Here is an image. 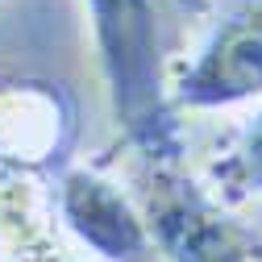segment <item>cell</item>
Returning a JSON list of instances; mask_svg holds the SVG:
<instances>
[{
  "label": "cell",
  "instance_id": "10",
  "mask_svg": "<svg viewBox=\"0 0 262 262\" xmlns=\"http://www.w3.org/2000/svg\"><path fill=\"white\" fill-rule=\"evenodd\" d=\"M0 5H5V0H0Z\"/></svg>",
  "mask_w": 262,
  "mask_h": 262
},
{
  "label": "cell",
  "instance_id": "5",
  "mask_svg": "<svg viewBox=\"0 0 262 262\" xmlns=\"http://www.w3.org/2000/svg\"><path fill=\"white\" fill-rule=\"evenodd\" d=\"M71 134L75 108L58 83L0 75V167L50 175Z\"/></svg>",
  "mask_w": 262,
  "mask_h": 262
},
{
  "label": "cell",
  "instance_id": "6",
  "mask_svg": "<svg viewBox=\"0 0 262 262\" xmlns=\"http://www.w3.org/2000/svg\"><path fill=\"white\" fill-rule=\"evenodd\" d=\"M195 175L208 183V191L229 208L262 204V100L233 113L204 158L195 162Z\"/></svg>",
  "mask_w": 262,
  "mask_h": 262
},
{
  "label": "cell",
  "instance_id": "4",
  "mask_svg": "<svg viewBox=\"0 0 262 262\" xmlns=\"http://www.w3.org/2000/svg\"><path fill=\"white\" fill-rule=\"evenodd\" d=\"M54 212L58 233L83 262H162L138 195L96 162L58 167Z\"/></svg>",
  "mask_w": 262,
  "mask_h": 262
},
{
  "label": "cell",
  "instance_id": "9",
  "mask_svg": "<svg viewBox=\"0 0 262 262\" xmlns=\"http://www.w3.org/2000/svg\"><path fill=\"white\" fill-rule=\"evenodd\" d=\"M5 171H9V167H0V175H5Z\"/></svg>",
  "mask_w": 262,
  "mask_h": 262
},
{
  "label": "cell",
  "instance_id": "3",
  "mask_svg": "<svg viewBox=\"0 0 262 262\" xmlns=\"http://www.w3.org/2000/svg\"><path fill=\"white\" fill-rule=\"evenodd\" d=\"M262 100V0H221L179 54H167V104L237 113Z\"/></svg>",
  "mask_w": 262,
  "mask_h": 262
},
{
  "label": "cell",
  "instance_id": "8",
  "mask_svg": "<svg viewBox=\"0 0 262 262\" xmlns=\"http://www.w3.org/2000/svg\"><path fill=\"white\" fill-rule=\"evenodd\" d=\"M0 262H83L67 237H58V242H46V246H34V250H21V254H0Z\"/></svg>",
  "mask_w": 262,
  "mask_h": 262
},
{
  "label": "cell",
  "instance_id": "7",
  "mask_svg": "<svg viewBox=\"0 0 262 262\" xmlns=\"http://www.w3.org/2000/svg\"><path fill=\"white\" fill-rule=\"evenodd\" d=\"M54 175L46 171H5L0 175V254H21L58 242Z\"/></svg>",
  "mask_w": 262,
  "mask_h": 262
},
{
  "label": "cell",
  "instance_id": "1",
  "mask_svg": "<svg viewBox=\"0 0 262 262\" xmlns=\"http://www.w3.org/2000/svg\"><path fill=\"white\" fill-rule=\"evenodd\" d=\"M129 191L146 212L162 262H262V233L221 204L183 150H134Z\"/></svg>",
  "mask_w": 262,
  "mask_h": 262
},
{
  "label": "cell",
  "instance_id": "2",
  "mask_svg": "<svg viewBox=\"0 0 262 262\" xmlns=\"http://www.w3.org/2000/svg\"><path fill=\"white\" fill-rule=\"evenodd\" d=\"M108 108L134 150H183L179 113L167 104V54L158 0H83Z\"/></svg>",
  "mask_w": 262,
  "mask_h": 262
}]
</instances>
